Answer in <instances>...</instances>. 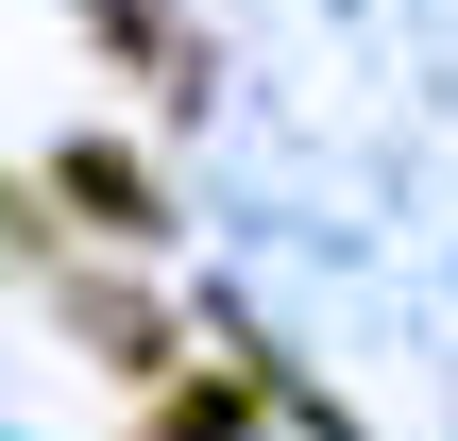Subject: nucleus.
Listing matches in <instances>:
<instances>
[{
  "label": "nucleus",
  "instance_id": "nucleus-1",
  "mask_svg": "<svg viewBox=\"0 0 458 441\" xmlns=\"http://www.w3.org/2000/svg\"><path fill=\"white\" fill-rule=\"evenodd\" d=\"M68 187H85L119 238H153V170H119V153H68Z\"/></svg>",
  "mask_w": 458,
  "mask_h": 441
}]
</instances>
